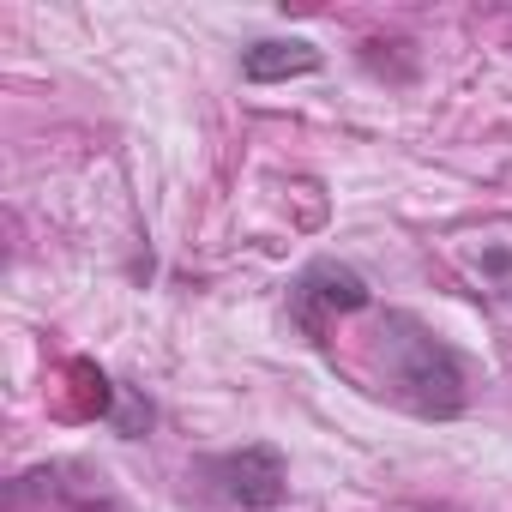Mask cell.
<instances>
[{"instance_id":"2","label":"cell","mask_w":512,"mask_h":512,"mask_svg":"<svg viewBox=\"0 0 512 512\" xmlns=\"http://www.w3.org/2000/svg\"><path fill=\"white\" fill-rule=\"evenodd\" d=\"M205 476L217 482V494L241 512H272L284 506L290 494V470H284V452L278 446H241V452H223L205 464Z\"/></svg>"},{"instance_id":"3","label":"cell","mask_w":512,"mask_h":512,"mask_svg":"<svg viewBox=\"0 0 512 512\" xmlns=\"http://www.w3.org/2000/svg\"><path fill=\"white\" fill-rule=\"evenodd\" d=\"M362 308H368V284L350 266H338V260H314L290 284V314H296V326L308 338H326V326L338 314H362Z\"/></svg>"},{"instance_id":"1","label":"cell","mask_w":512,"mask_h":512,"mask_svg":"<svg viewBox=\"0 0 512 512\" xmlns=\"http://www.w3.org/2000/svg\"><path fill=\"white\" fill-rule=\"evenodd\" d=\"M380 362L392 392L434 422H452L464 410V368L452 356V344H440L416 314H386L380 320Z\"/></svg>"},{"instance_id":"4","label":"cell","mask_w":512,"mask_h":512,"mask_svg":"<svg viewBox=\"0 0 512 512\" xmlns=\"http://www.w3.org/2000/svg\"><path fill=\"white\" fill-rule=\"evenodd\" d=\"M302 73H320V49L302 43V37H272V43H253L241 55L247 85H284V79H302Z\"/></svg>"}]
</instances>
